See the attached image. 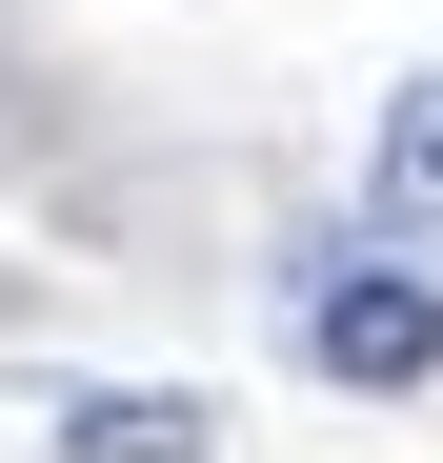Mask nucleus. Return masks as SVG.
<instances>
[{"instance_id": "1", "label": "nucleus", "mask_w": 443, "mask_h": 463, "mask_svg": "<svg viewBox=\"0 0 443 463\" xmlns=\"http://www.w3.org/2000/svg\"><path fill=\"white\" fill-rule=\"evenodd\" d=\"M303 363L343 383V403L443 383V282H423V262H323V282H303Z\"/></svg>"}, {"instance_id": "2", "label": "nucleus", "mask_w": 443, "mask_h": 463, "mask_svg": "<svg viewBox=\"0 0 443 463\" xmlns=\"http://www.w3.org/2000/svg\"><path fill=\"white\" fill-rule=\"evenodd\" d=\"M222 403H182V383H81L61 403V463H202Z\"/></svg>"}, {"instance_id": "3", "label": "nucleus", "mask_w": 443, "mask_h": 463, "mask_svg": "<svg viewBox=\"0 0 443 463\" xmlns=\"http://www.w3.org/2000/svg\"><path fill=\"white\" fill-rule=\"evenodd\" d=\"M363 202H383V222H443V81H403V101H383V162H363Z\"/></svg>"}]
</instances>
